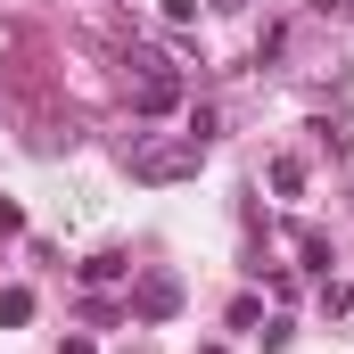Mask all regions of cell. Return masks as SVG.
Here are the masks:
<instances>
[{
	"mask_svg": "<svg viewBox=\"0 0 354 354\" xmlns=\"http://www.w3.org/2000/svg\"><path fill=\"white\" fill-rule=\"evenodd\" d=\"M0 322H8V330L33 322V288H0Z\"/></svg>",
	"mask_w": 354,
	"mask_h": 354,
	"instance_id": "277c9868",
	"label": "cell"
},
{
	"mask_svg": "<svg viewBox=\"0 0 354 354\" xmlns=\"http://www.w3.org/2000/svg\"><path fill=\"white\" fill-rule=\"evenodd\" d=\"M124 272H132L124 256H91V264H83V280H91V288H107V280H124Z\"/></svg>",
	"mask_w": 354,
	"mask_h": 354,
	"instance_id": "8992f818",
	"label": "cell"
},
{
	"mask_svg": "<svg viewBox=\"0 0 354 354\" xmlns=\"http://www.w3.org/2000/svg\"><path fill=\"white\" fill-rule=\"evenodd\" d=\"M272 189L297 198V189H305V165H297V157H272Z\"/></svg>",
	"mask_w": 354,
	"mask_h": 354,
	"instance_id": "5b68a950",
	"label": "cell"
},
{
	"mask_svg": "<svg viewBox=\"0 0 354 354\" xmlns=\"http://www.w3.org/2000/svg\"><path fill=\"white\" fill-rule=\"evenodd\" d=\"M132 107L140 115H174L181 107V75L165 50H132Z\"/></svg>",
	"mask_w": 354,
	"mask_h": 354,
	"instance_id": "7a4b0ae2",
	"label": "cell"
},
{
	"mask_svg": "<svg viewBox=\"0 0 354 354\" xmlns=\"http://www.w3.org/2000/svg\"><path fill=\"white\" fill-rule=\"evenodd\" d=\"M214 8H248V0H214Z\"/></svg>",
	"mask_w": 354,
	"mask_h": 354,
	"instance_id": "ba28073f",
	"label": "cell"
},
{
	"mask_svg": "<svg viewBox=\"0 0 354 354\" xmlns=\"http://www.w3.org/2000/svg\"><path fill=\"white\" fill-rule=\"evenodd\" d=\"M124 165H132V181L165 189V181H189L198 165H206V140H198V132H132Z\"/></svg>",
	"mask_w": 354,
	"mask_h": 354,
	"instance_id": "6da1fadb",
	"label": "cell"
},
{
	"mask_svg": "<svg viewBox=\"0 0 354 354\" xmlns=\"http://www.w3.org/2000/svg\"><path fill=\"white\" fill-rule=\"evenodd\" d=\"M181 313V280L174 272H149V280H140V322H174Z\"/></svg>",
	"mask_w": 354,
	"mask_h": 354,
	"instance_id": "3957f363",
	"label": "cell"
},
{
	"mask_svg": "<svg viewBox=\"0 0 354 354\" xmlns=\"http://www.w3.org/2000/svg\"><path fill=\"white\" fill-rule=\"evenodd\" d=\"M0 231H25V214H17V198H0Z\"/></svg>",
	"mask_w": 354,
	"mask_h": 354,
	"instance_id": "52a82bcc",
	"label": "cell"
}]
</instances>
